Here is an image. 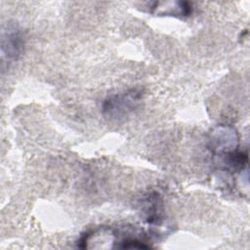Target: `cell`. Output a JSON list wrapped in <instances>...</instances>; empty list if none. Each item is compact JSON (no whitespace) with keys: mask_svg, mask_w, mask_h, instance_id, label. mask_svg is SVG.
Here are the masks:
<instances>
[{"mask_svg":"<svg viewBox=\"0 0 250 250\" xmlns=\"http://www.w3.org/2000/svg\"><path fill=\"white\" fill-rule=\"evenodd\" d=\"M208 142L210 149L219 155L237 149L239 135L234 127L220 124L211 130Z\"/></svg>","mask_w":250,"mask_h":250,"instance_id":"2","label":"cell"},{"mask_svg":"<svg viewBox=\"0 0 250 250\" xmlns=\"http://www.w3.org/2000/svg\"><path fill=\"white\" fill-rule=\"evenodd\" d=\"M142 97L143 94L139 89L108 97L103 103V113L111 119L124 118L137 108Z\"/></svg>","mask_w":250,"mask_h":250,"instance_id":"1","label":"cell"},{"mask_svg":"<svg viewBox=\"0 0 250 250\" xmlns=\"http://www.w3.org/2000/svg\"><path fill=\"white\" fill-rule=\"evenodd\" d=\"M220 164L229 172H240L247 164V154L237 149L218 155Z\"/></svg>","mask_w":250,"mask_h":250,"instance_id":"5","label":"cell"},{"mask_svg":"<svg viewBox=\"0 0 250 250\" xmlns=\"http://www.w3.org/2000/svg\"><path fill=\"white\" fill-rule=\"evenodd\" d=\"M24 42L21 30L15 25H8L2 34V57L8 62L16 61L23 50Z\"/></svg>","mask_w":250,"mask_h":250,"instance_id":"3","label":"cell"},{"mask_svg":"<svg viewBox=\"0 0 250 250\" xmlns=\"http://www.w3.org/2000/svg\"><path fill=\"white\" fill-rule=\"evenodd\" d=\"M142 205L144 206V212L146 215V221L149 224H159L161 221V200L156 192L148 193Z\"/></svg>","mask_w":250,"mask_h":250,"instance_id":"6","label":"cell"},{"mask_svg":"<svg viewBox=\"0 0 250 250\" xmlns=\"http://www.w3.org/2000/svg\"><path fill=\"white\" fill-rule=\"evenodd\" d=\"M150 13L156 16L183 18L188 17L191 13V7L188 2L184 1H160L152 3Z\"/></svg>","mask_w":250,"mask_h":250,"instance_id":"4","label":"cell"}]
</instances>
